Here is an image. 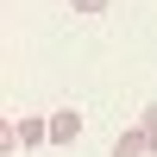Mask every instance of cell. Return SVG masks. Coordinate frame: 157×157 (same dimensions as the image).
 Here are the masks:
<instances>
[{
  "mask_svg": "<svg viewBox=\"0 0 157 157\" xmlns=\"http://www.w3.org/2000/svg\"><path fill=\"white\" fill-rule=\"evenodd\" d=\"M75 138H82V113H75V107L50 113V145H75Z\"/></svg>",
  "mask_w": 157,
  "mask_h": 157,
  "instance_id": "6da1fadb",
  "label": "cell"
},
{
  "mask_svg": "<svg viewBox=\"0 0 157 157\" xmlns=\"http://www.w3.org/2000/svg\"><path fill=\"white\" fill-rule=\"evenodd\" d=\"M107 157H151V145H145V132L132 126V132H120V138H113V151H107Z\"/></svg>",
  "mask_w": 157,
  "mask_h": 157,
  "instance_id": "7a4b0ae2",
  "label": "cell"
},
{
  "mask_svg": "<svg viewBox=\"0 0 157 157\" xmlns=\"http://www.w3.org/2000/svg\"><path fill=\"white\" fill-rule=\"evenodd\" d=\"M50 138V120H19V145H44Z\"/></svg>",
  "mask_w": 157,
  "mask_h": 157,
  "instance_id": "3957f363",
  "label": "cell"
},
{
  "mask_svg": "<svg viewBox=\"0 0 157 157\" xmlns=\"http://www.w3.org/2000/svg\"><path fill=\"white\" fill-rule=\"evenodd\" d=\"M138 132H145V145L157 151V101H151V107H145V113H138Z\"/></svg>",
  "mask_w": 157,
  "mask_h": 157,
  "instance_id": "277c9868",
  "label": "cell"
},
{
  "mask_svg": "<svg viewBox=\"0 0 157 157\" xmlns=\"http://www.w3.org/2000/svg\"><path fill=\"white\" fill-rule=\"evenodd\" d=\"M113 0H69V13H82V19H94V13H107Z\"/></svg>",
  "mask_w": 157,
  "mask_h": 157,
  "instance_id": "5b68a950",
  "label": "cell"
}]
</instances>
